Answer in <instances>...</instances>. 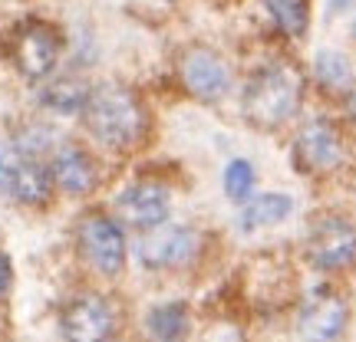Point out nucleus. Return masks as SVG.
Wrapping results in <instances>:
<instances>
[{
	"mask_svg": "<svg viewBox=\"0 0 356 342\" xmlns=\"http://www.w3.org/2000/svg\"><path fill=\"white\" fill-rule=\"evenodd\" d=\"M297 162L304 171H333L343 162V139L330 122H310L297 135Z\"/></svg>",
	"mask_w": 356,
	"mask_h": 342,
	"instance_id": "obj_10",
	"label": "nucleus"
},
{
	"mask_svg": "<svg viewBox=\"0 0 356 342\" xmlns=\"http://www.w3.org/2000/svg\"><path fill=\"white\" fill-rule=\"evenodd\" d=\"M40 99L47 102L50 109H56V112H79L89 99V86L79 83V79H60V83L43 89Z\"/></svg>",
	"mask_w": 356,
	"mask_h": 342,
	"instance_id": "obj_17",
	"label": "nucleus"
},
{
	"mask_svg": "<svg viewBox=\"0 0 356 342\" xmlns=\"http://www.w3.org/2000/svg\"><path fill=\"white\" fill-rule=\"evenodd\" d=\"M317 76L323 86H330V89L346 86L350 83V63H346V56H340V53H320Z\"/></svg>",
	"mask_w": 356,
	"mask_h": 342,
	"instance_id": "obj_19",
	"label": "nucleus"
},
{
	"mask_svg": "<svg viewBox=\"0 0 356 342\" xmlns=\"http://www.w3.org/2000/svg\"><path fill=\"white\" fill-rule=\"evenodd\" d=\"M346 326V303L330 287L310 293V300L300 309V332L307 342H337Z\"/></svg>",
	"mask_w": 356,
	"mask_h": 342,
	"instance_id": "obj_8",
	"label": "nucleus"
},
{
	"mask_svg": "<svg viewBox=\"0 0 356 342\" xmlns=\"http://www.w3.org/2000/svg\"><path fill=\"white\" fill-rule=\"evenodd\" d=\"M270 17L287 37L300 40L310 26V0H264Z\"/></svg>",
	"mask_w": 356,
	"mask_h": 342,
	"instance_id": "obj_16",
	"label": "nucleus"
},
{
	"mask_svg": "<svg viewBox=\"0 0 356 342\" xmlns=\"http://www.w3.org/2000/svg\"><path fill=\"white\" fill-rule=\"evenodd\" d=\"M145 323H149V332L155 342H185V336H188L185 303H159Z\"/></svg>",
	"mask_w": 356,
	"mask_h": 342,
	"instance_id": "obj_15",
	"label": "nucleus"
},
{
	"mask_svg": "<svg viewBox=\"0 0 356 342\" xmlns=\"http://www.w3.org/2000/svg\"><path fill=\"white\" fill-rule=\"evenodd\" d=\"M53 181L70 194H86L96 185V165L83 148L76 145H63L56 158H53Z\"/></svg>",
	"mask_w": 356,
	"mask_h": 342,
	"instance_id": "obj_12",
	"label": "nucleus"
},
{
	"mask_svg": "<svg viewBox=\"0 0 356 342\" xmlns=\"http://www.w3.org/2000/svg\"><path fill=\"white\" fill-rule=\"evenodd\" d=\"M225 191H228L231 201L238 204H244L251 198V191H254V168L248 165L244 158H238V162H231L225 168Z\"/></svg>",
	"mask_w": 356,
	"mask_h": 342,
	"instance_id": "obj_18",
	"label": "nucleus"
},
{
	"mask_svg": "<svg viewBox=\"0 0 356 342\" xmlns=\"http://www.w3.org/2000/svg\"><path fill=\"white\" fill-rule=\"evenodd\" d=\"M60 60V33L50 24L30 20L17 30L13 40V63L26 79H43L53 73Z\"/></svg>",
	"mask_w": 356,
	"mask_h": 342,
	"instance_id": "obj_5",
	"label": "nucleus"
},
{
	"mask_svg": "<svg viewBox=\"0 0 356 342\" xmlns=\"http://www.w3.org/2000/svg\"><path fill=\"white\" fill-rule=\"evenodd\" d=\"M304 76L291 63L264 66L244 89V115L257 128H277L300 109Z\"/></svg>",
	"mask_w": 356,
	"mask_h": 342,
	"instance_id": "obj_1",
	"label": "nucleus"
},
{
	"mask_svg": "<svg viewBox=\"0 0 356 342\" xmlns=\"http://www.w3.org/2000/svg\"><path fill=\"white\" fill-rule=\"evenodd\" d=\"M89 132L109 148H132L145 128L139 99L122 86H99L83 105Z\"/></svg>",
	"mask_w": 356,
	"mask_h": 342,
	"instance_id": "obj_2",
	"label": "nucleus"
},
{
	"mask_svg": "<svg viewBox=\"0 0 356 342\" xmlns=\"http://www.w3.org/2000/svg\"><path fill=\"white\" fill-rule=\"evenodd\" d=\"M346 109H350V119L356 122V83L350 86V99H346Z\"/></svg>",
	"mask_w": 356,
	"mask_h": 342,
	"instance_id": "obj_21",
	"label": "nucleus"
},
{
	"mask_svg": "<svg viewBox=\"0 0 356 342\" xmlns=\"http://www.w3.org/2000/svg\"><path fill=\"white\" fill-rule=\"evenodd\" d=\"M66 342H106L115 316L102 296H76L60 316Z\"/></svg>",
	"mask_w": 356,
	"mask_h": 342,
	"instance_id": "obj_7",
	"label": "nucleus"
},
{
	"mask_svg": "<svg viewBox=\"0 0 356 342\" xmlns=\"http://www.w3.org/2000/svg\"><path fill=\"white\" fill-rule=\"evenodd\" d=\"M79 247H83L89 264L106 277H115L126 266V237H122L119 224L109 217L89 214L79 224Z\"/></svg>",
	"mask_w": 356,
	"mask_h": 342,
	"instance_id": "obj_6",
	"label": "nucleus"
},
{
	"mask_svg": "<svg viewBox=\"0 0 356 342\" xmlns=\"http://www.w3.org/2000/svg\"><path fill=\"white\" fill-rule=\"evenodd\" d=\"M53 171L26 148H10L0 155V191L20 204H43L50 198Z\"/></svg>",
	"mask_w": 356,
	"mask_h": 342,
	"instance_id": "obj_3",
	"label": "nucleus"
},
{
	"mask_svg": "<svg viewBox=\"0 0 356 342\" xmlns=\"http://www.w3.org/2000/svg\"><path fill=\"white\" fill-rule=\"evenodd\" d=\"M291 211H293V201L287 194H257V198H248V204H244L241 228L244 230L270 228V224H280Z\"/></svg>",
	"mask_w": 356,
	"mask_h": 342,
	"instance_id": "obj_14",
	"label": "nucleus"
},
{
	"mask_svg": "<svg viewBox=\"0 0 356 342\" xmlns=\"http://www.w3.org/2000/svg\"><path fill=\"white\" fill-rule=\"evenodd\" d=\"M115 211L132 228L152 230L168 217V194L159 185H132L115 198Z\"/></svg>",
	"mask_w": 356,
	"mask_h": 342,
	"instance_id": "obj_11",
	"label": "nucleus"
},
{
	"mask_svg": "<svg viewBox=\"0 0 356 342\" xmlns=\"http://www.w3.org/2000/svg\"><path fill=\"white\" fill-rule=\"evenodd\" d=\"M307 257L320 270H343L356 264V228L337 214L317 217L307 230Z\"/></svg>",
	"mask_w": 356,
	"mask_h": 342,
	"instance_id": "obj_4",
	"label": "nucleus"
},
{
	"mask_svg": "<svg viewBox=\"0 0 356 342\" xmlns=\"http://www.w3.org/2000/svg\"><path fill=\"white\" fill-rule=\"evenodd\" d=\"M195 243H198V237H195L188 228L162 230V234H155L152 241L142 243V260L152 266L181 264V260H188V257L195 254Z\"/></svg>",
	"mask_w": 356,
	"mask_h": 342,
	"instance_id": "obj_13",
	"label": "nucleus"
},
{
	"mask_svg": "<svg viewBox=\"0 0 356 342\" xmlns=\"http://www.w3.org/2000/svg\"><path fill=\"white\" fill-rule=\"evenodd\" d=\"M181 79L195 99H204V102H215L221 99L231 86V76H228V66L218 53L204 50V46H191L185 56H181Z\"/></svg>",
	"mask_w": 356,
	"mask_h": 342,
	"instance_id": "obj_9",
	"label": "nucleus"
},
{
	"mask_svg": "<svg viewBox=\"0 0 356 342\" xmlns=\"http://www.w3.org/2000/svg\"><path fill=\"white\" fill-rule=\"evenodd\" d=\"M10 280H13L10 260H7V254L0 250V300H3V296H7V290H10Z\"/></svg>",
	"mask_w": 356,
	"mask_h": 342,
	"instance_id": "obj_20",
	"label": "nucleus"
}]
</instances>
